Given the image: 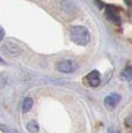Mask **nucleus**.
Here are the masks:
<instances>
[{
    "instance_id": "obj_1",
    "label": "nucleus",
    "mask_w": 132,
    "mask_h": 133,
    "mask_svg": "<svg viewBox=\"0 0 132 133\" xmlns=\"http://www.w3.org/2000/svg\"><path fill=\"white\" fill-rule=\"evenodd\" d=\"M70 37L73 43L80 46H86L90 41L89 30L83 25H72L70 28Z\"/></svg>"
},
{
    "instance_id": "obj_2",
    "label": "nucleus",
    "mask_w": 132,
    "mask_h": 133,
    "mask_svg": "<svg viewBox=\"0 0 132 133\" xmlns=\"http://www.w3.org/2000/svg\"><path fill=\"white\" fill-rule=\"evenodd\" d=\"M77 68H78L77 63L73 60H70V59L59 61V63L57 64V70L63 73H72V72H74Z\"/></svg>"
},
{
    "instance_id": "obj_3",
    "label": "nucleus",
    "mask_w": 132,
    "mask_h": 133,
    "mask_svg": "<svg viewBox=\"0 0 132 133\" xmlns=\"http://www.w3.org/2000/svg\"><path fill=\"white\" fill-rule=\"evenodd\" d=\"M119 101H121V95H119V94H116V93H113L104 98V105H105L107 109L113 110L119 103Z\"/></svg>"
},
{
    "instance_id": "obj_4",
    "label": "nucleus",
    "mask_w": 132,
    "mask_h": 133,
    "mask_svg": "<svg viewBox=\"0 0 132 133\" xmlns=\"http://www.w3.org/2000/svg\"><path fill=\"white\" fill-rule=\"evenodd\" d=\"M107 17L110 21L115 22V23H119L121 22V17L118 14V8L114 5H108L107 6Z\"/></svg>"
},
{
    "instance_id": "obj_5",
    "label": "nucleus",
    "mask_w": 132,
    "mask_h": 133,
    "mask_svg": "<svg viewBox=\"0 0 132 133\" xmlns=\"http://www.w3.org/2000/svg\"><path fill=\"white\" fill-rule=\"evenodd\" d=\"M86 80H87L88 85H89L90 87H98V85H100L101 82V75H100V72L96 70L92 71L89 74H88L87 76H86Z\"/></svg>"
},
{
    "instance_id": "obj_6",
    "label": "nucleus",
    "mask_w": 132,
    "mask_h": 133,
    "mask_svg": "<svg viewBox=\"0 0 132 133\" xmlns=\"http://www.w3.org/2000/svg\"><path fill=\"white\" fill-rule=\"evenodd\" d=\"M121 78L124 81H131L132 80V65H129L122 71Z\"/></svg>"
},
{
    "instance_id": "obj_7",
    "label": "nucleus",
    "mask_w": 132,
    "mask_h": 133,
    "mask_svg": "<svg viewBox=\"0 0 132 133\" xmlns=\"http://www.w3.org/2000/svg\"><path fill=\"white\" fill-rule=\"evenodd\" d=\"M32 104H34V102H32L31 97H26V98L23 99V102H22V111H23L24 114L29 112L30 109L32 108Z\"/></svg>"
},
{
    "instance_id": "obj_8",
    "label": "nucleus",
    "mask_w": 132,
    "mask_h": 133,
    "mask_svg": "<svg viewBox=\"0 0 132 133\" xmlns=\"http://www.w3.org/2000/svg\"><path fill=\"white\" fill-rule=\"evenodd\" d=\"M27 130L30 133H38L39 131V126H38V123L36 121H31L27 124Z\"/></svg>"
},
{
    "instance_id": "obj_9",
    "label": "nucleus",
    "mask_w": 132,
    "mask_h": 133,
    "mask_svg": "<svg viewBox=\"0 0 132 133\" xmlns=\"http://www.w3.org/2000/svg\"><path fill=\"white\" fill-rule=\"evenodd\" d=\"M0 131L2 133H19L15 129H13V127L7 126V125H4V124L0 125Z\"/></svg>"
},
{
    "instance_id": "obj_10",
    "label": "nucleus",
    "mask_w": 132,
    "mask_h": 133,
    "mask_svg": "<svg viewBox=\"0 0 132 133\" xmlns=\"http://www.w3.org/2000/svg\"><path fill=\"white\" fill-rule=\"evenodd\" d=\"M95 4L98 8H103V2L102 1H100V0H95Z\"/></svg>"
},
{
    "instance_id": "obj_11",
    "label": "nucleus",
    "mask_w": 132,
    "mask_h": 133,
    "mask_svg": "<svg viewBox=\"0 0 132 133\" xmlns=\"http://www.w3.org/2000/svg\"><path fill=\"white\" fill-rule=\"evenodd\" d=\"M4 36H5V32H4V30L0 28V42H1L2 39H4Z\"/></svg>"
},
{
    "instance_id": "obj_12",
    "label": "nucleus",
    "mask_w": 132,
    "mask_h": 133,
    "mask_svg": "<svg viewBox=\"0 0 132 133\" xmlns=\"http://www.w3.org/2000/svg\"><path fill=\"white\" fill-rule=\"evenodd\" d=\"M131 133H132V132H131Z\"/></svg>"
}]
</instances>
